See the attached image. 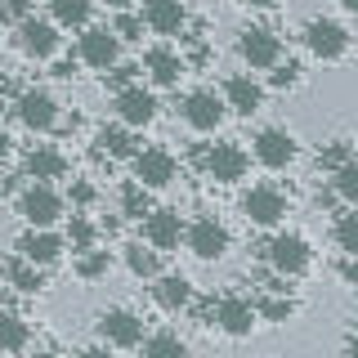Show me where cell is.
Masks as SVG:
<instances>
[{
	"label": "cell",
	"mask_w": 358,
	"mask_h": 358,
	"mask_svg": "<svg viewBox=\"0 0 358 358\" xmlns=\"http://www.w3.org/2000/svg\"><path fill=\"white\" fill-rule=\"evenodd\" d=\"M268 81H273L278 90H291V85L300 81V63H291V59H287V63H278V67H273V76H268Z\"/></svg>",
	"instance_id": "74e56055"
},
{
	"label": "cell",
	"mask_w": 358,
	"mask_h": 358,
	"mask_svg": "<svg viewBox=\"0 0 358 358\" xmlns=\"http://www.w3.org/2000/svg\"><path fill=\"white\" fill-rule=\"evenodd\" d=\"M184 121L193 126L197 134H210V130H220L224 126V117H229V108H224V99L215 94V90H193V94H184Z\"/></svg>",
	"instance_id": "7c38bea8"
},
{
	"label": "cell",
	"mask_w": 358,
	"mask_h": 358,
	"mask_svg": "<svg viewBox=\"0 0 358 358\" xmlns=\"http://www.w3.org/2000/svg\"><path fill=\"white\" fill-rule=\"evenodd\" d=\"M242 215L255 224V229H278L287 220V193L278 184H251L242 193Z\"/></svg>",
	"instance_id": "3957f363"
},
{
	"label": "cell",
	"mask_w": 358,
	"mask_h": 358,
	"mask_svg": "<svg viewBox=\"0 0 358 358\" xmlns=\"http://www.w3.org/2000/svg\"><path fill=\"white\" fill-rule=\"evenodd\" d=\"M63 210H67V201H63V193L54 184H31V188H22V197H18V215L36 233L54 229V224L63 220Z\"/></svg>",
	"instance_id": "7a4b0ae2"
},
{
	"label": "cell",
	"mask_w": 358,
	"mask_h": 358,
	"mask_svg": "<svg viewBox=\"0 0 358 358\" xmlns=\"http://www.w3.org/2000/svg\"><path fill=\"white\" fill-rule=\"evenodd\" d=\"M139 22L152 31V36H179V31L188 27V9L179 5V0H148Z\"/></svg>",
	"instance_id": "d6986e66"
},
{
	"label": "cell",
	"mask_w": 358,
	"mask_h": 358,
	"mask_svg": "<svg viewBox=\"0 0 358 358\" xmlns=\"http://www.w3.org/2000/svg\"><path fill=\"white\" fill-rule=\"evenodd\" d=\"M260 251H264V260L273 264V273L282 278V282L287 278H305L313 268V246L300 238V233H278V238H268Z\"/></svg>",
	"instance_id": "6da1fadb"
},
{
	"label": "cell",
	"mask_w": 358,
	"mask_h": 358,
	"mask_svg": "<svg viewBox=\"0 0 358 358\" xmlns=\"http://www.w3.org/2000/svg\"><path fill=\"white\" fill-rule=\"evenodd\" d=\"M126 268L134 278H143V282H152V278H162V255L148 251L143 242H130L126 246Z\"/></svg>",
	"instance_id": "4316f807"
},
{
	"label": "cell",
	"mask_w": 358,
	"mask_h": 358,
	"mask_svg": "<svg viewBox=\"0 0 358 358\" xmlns=\"http://www.w3.org/2000/svg\"><path fill=\"white\" fill-rule=\"evenodd\" d=\"M14 112H18V121L27 130H54L59 126V103H54L50 90H22Z\"/></svg>",
	"instance_id": "e0dca14e"
},
{
	"label": "cell",
	"mask_w": 358,
	"mask_h": 358,
	"mask_svg": "<svg viewBox=\"0 0 358 358\" xmlns=\"http://www.w3.org/2000/svg\"><path fill=\"white\" fill-rule=\"evenodd\" d=\"M90 0H54L50 5V22L54 27H76V31H85L90 27Z\"/></svg>",
	"instance_id": "cb8c5ba5"
},
{
	"label": "cell",
	"mask_w": 358,
	"mask_h": 358,
	"mask_svg": "<svg viewBox=\"0 0 358 358\" xmlns=\"http://www.w3.org/2000/svg\"><path fill=\"white\" fill-rule=\"evenodd\" d=\"M18 45H22V54H31V59H54V50H59V27H54L50 18L27 14L18 22Z\"/></svg>",
	"instance_id": "ac0fdd59"
},
{
	"label": "cell",
	"mask_w": 358,
	"mask_h": 358,
	"mask_svg": "<svg viewBox=\"0 0 358 358\" xmlns=\"http://www.w3.org/2000/svg\"><path fill=\"white\" fill-rule=\"evenodd\" d=\"M112 36L117 41H143V22H139V14H117V22H112Z\"/></svg>",
	"instance_id": "8d00e7d4"
},
{
	"label": "cell",
	"mask_w": 358,
	"mask_h": 358,
	"mask_svg": "<svg viewBox=\"0 0 358 358\" xmlns=\"http://www.w3.org/2000/svg\"><path fill=\"white\" fill-rule=\"evenodd\" d=\"M108 268H112V255L99 251V246H94V251H81V255H76V278H81V282H99Z\"/></svg>",
	"instance_id": "d6a6232c"
},
{
	"label": "cell",
	"mask_w": 358,
	"mask_h": 358,
	"mask_svg": "<svg viewBox=\"0 0 358 358\" xmlns=\"http://www.w3.org/2000/svg\"><path fill=\"white\" fill-rule=\"evenodd\" d=\"M341 278H345V282H358V264L345 260V264H341Z\"/></svg>",
	"instance_id": "b9f144b4"
},
{
	"label": "cell",
	"mask_w": 358,
	"mask_h": 358,
	"mask_svg": "<svg viewBox=\"0 0 358 358\" xmlns=\"http://www.w3.org/2000/svg\"><path fill=\"white\" fill-rule=\"evenodd\" d=\"M121 210H126L130 220H143L152 210V201H148V193H143L139 184H126V188H121Z\"/></svg>",
	"instance_id": "e575fe53"
},
{
	"label": "cell",
	"mask_w": 358,
	"mask_h": 358,
	"mask_svg": "<svg viewBox=\"0 0 358 358\" xmlns=\"http://www.w3.org/2000/svg\"><path fill=\"white\" fill-rule=\"evenodd\" d=\"M215 327L224 336H233V341H242V336H251L255 331V305H251V296H242V291H229V296H220L215 300Z\"/></svg>",
	"instance_id": "30bf717a"
},
{
	"label": "cell",
	"mask_w": 358,
	"mask_h": 358,
	"mask_svg": "<svg viewBox=\"0 0 358 358\" xmlns=\"http://www.w3.org/2000/svg\"><path fill=\"white\" fill-rule=\"evenodd\" d=\"M14 251H18V260H27L31 268H50V264H59V260H63L67 246H63V238H59L54 229H41V233H36V229H27V233L18 238Z\"/></svg>",
	"instance_id": "2e32d148"
},
{
	"label": "cell",
	"mask_w": 358,
	"mask_h": 358,
	"mask_svg": "<svg viewBox=\"0 0 358 358\" xmlns=\"http://www.w3.org/2000/svg\"><path fill=\"white\" fill-rule=\"evenodd\" d=\"M94 327H99L103 350H134L143 341V318L134 309H103Z\"/></svg>",
	"instance_id": "52a82bcc"
},
{
	"label": "cell",
	"mask_w": 358,
	"mask_h": 358,
	"mask_svg": "<svg viewBox=\"0 0 358 358\" xmlns=\"http://www.w3.org/2000/svg\"><path fill=\"white\" fill-rule=\"evenodd\" d=\"M184 246L197 260H224L229 246H233V233H229V224H220L215 215H201L184 229Z\"/></svg>",
	"instance_id": "5b68a950"
},
{
	"label": "cell",
	"mask_w": 358,
	"mask_h": 358,
	"mask_svg": "<svg viewBox=\"0 0 358 358\" xmlns=\"http://www.w3.org/2000/svg\"><path fill=\"white\" fill-rule=\"evenodd\" d=\"M76 59L85 67L108 72V67H117V59H121V41L112 36L108 27H85L81 36H76Z\"/></svg>",
	"instance_id": "5bb4252c"
},
{
	"label": "cell",
	"mask_w": 358,
	"mask_h": 358,
	"mask_svg": "<svg viewBox=\"0 0 358 358\" xmlns=\"http://www.w3.org/2000/svg\"><path fill=\"white\" fill-rule=\"evenodd\" d=\"M9 152H14V139H9V134L0 130V162H9Z\"/></svg>",
	"instance_id": "7bdbcfd3"
},
{
	"label": "cell",
	"mask_w": 358,
	"mask_h": 358,
	"mask_svg": "<svg viewBox=\"0 0 358 358\" xmlns=\"http://www.w3.org/2000/svg\"><path fill=\"white\" fill-rule=\"evenodd\" d=\"M63 246H72L76 255H81V251H94V246H99V229H94L85 215H72V220H67V238H63Z\"/></svg>",
	"instance_id": "1f68e13d"
},
{
	"label": "cell",
	"mask_w": 358,
	"mask_h": 358,
	"mask_svg": "<svg viewBox=\"0 0 358 358\" xmlns=\"http://www.w3.org/2000/svg\"><path fill=\"white\" fill-rule=\"evenodd\" d=\"M139 345H143V358H188V345L179 341V331H152Z\"/></svg>",
	"instance_id": "f546056e"
},
{
	"label": "cell",
	"mask_w": 358,
	"mask_h": 358,
	"mask_svg": "<svg viewBox=\"0 0 358 358\" xmlns=\"http://www.w3.org/2000/svg\"><path fill=\"white\" fill-rule=\"evenodd\" d=\"M31 345V327L18 313H0V354H22Z\"/></svg>",
	"instance_id": "484cf974"
},
{
	"label": "cell",
	"mask_w": 358,
	"mask_h": 358,
	"mask_svg": "<svg viewBox=\"0 0 358 358\" xmlns=\"http://www.w3.org/2000/svg\"><path fill=\"white\" fill-rule=\"evenodd\" d=\"M331 238H336V246H341V255H345V260H354V255H358V215H354L350 206H341V210H336Z\"/></svg>",
	"instance_id": "83f0119b"
},
{
	"label": "cell",
	"mask_w": 358,
	"mask_h": 358,
	"mask_svg": "<svg viewBox=\"0 0 358 358\" xmlns=\"http://www.w3.org/2000/svg\"><path fill=\"white\" fill-rule=\"evenodd\" d=\"M5 278H9V282H14L18 291H41V287H45L41 268H31L27 260H18V255H14V260L5 264Z\"/></svg>",
	"instance_id": "836d02e7"
},
{
	"label": "cell",
	"mask_w": 358,
	"mask_h": 358,
	"mask_svg": "<svg viewBox=\"0 0 358 358\" xmlns=\"http://www.w3.org/2000/svg\"><path fill=\"white\" fill-rule=\"evenodd\" d=\"M305 45L313 59L322 63H341L345 54H350V27H345L341 18H309L305 27Z\"/></svg>",
	"instance_id": "277c9868"
},
{
	"label": "cell",
	"mask_w": 358,
	"mask_h": 358,
	"mask_svg": "<svg viewBox=\"0 0 358 358\" xmlns=\"http://www.w3.org/2000/svg\"><path fill=\"white\" fill-rule=\"evenodd\" d=\"M251 305H255V318H264V322H291L296 309H300L291 296H282V291H264V296L251 300Z\"/></svg>",
	"instance_id": "d4e9b609"
},
{
	"label": "cell",
	"mask_w": 358,
	"mask_h": 358,
	"mask_svg": "<svg viewBox=\"0 0 358 358\" xmlns=\"http://www.w3.org/2000/svg\"><path fill=\"white\" fill-rule=\"evenodd\" d=\"M152 300L166 313H179V309L193 305V282L184 273H162V278H152Z\"/></svg>",
	"instance_id": "44dd1931"
},
{
	"label": "cell",
	"mask_w": 358,
	"mask_h": 358,
	"mask_svg": "<svg viewBox=\"0 0 358 358\" xmlns=\"http://www.w3.org/2000/svg\"><path fill=\"white\" fill-rule=\"evenodd\" d=\"M22 166H27L31 184H54V179H63V175H67V157L54 148V143H41V148H31Z\"/></svg>",
	"instance_id": "7402d4cb"
},
{
	"label": "cell",
	"mask_w": 358,
	"mask_h": 358,
	"mask_svg": "<svg viewBox=\"0 0 358 358\" xmlns=\"http://www.w3.org/2000/svg\"><path fill=\"white\" fill-rule=\"evenodd\" d=\"M134 72H139V67H130V63H121V67H112V85H117V90H126V85H134Z\"/></svg>",
	"instance_id": "ab89813d"
},
{
	"label": "cell",
	"mask_w": 358,
	"mask_h": 358,
	"mask_svg": "<svg viewBox=\"0 0 358 358\" xmlns=\"http://www.w3.org/2000/svg\"><path fill=\"white\" fill-rule=\"evenodd\" d=\"M251 143H255V162H260L264 171H287V166L300 157V143H296V134L287 126H264Z\"/></svg>",
	"instance_id": "ba28073f"
},
{
	"label": "cell",
	"mask_w": 358,
	"mask_h": 358,
	"mask_svg": "<svg viewBox=\"0 0 358 358\" xmlns=\"http://www.w3.org/2000/svg\"><path fill=\"white\" fill-rule=\"evenodd\" d=\"M117 121L126 130H143V126H152L157 121V94L152 90H143V85H126V90H117Z\"/></svg>",
	"instance_id": "4fadbf2b"
},
{
	"label": "cell",
	"mask_w": 358,
	"mask_h": 358,
	"mask_svg": "<svg viewBox=\"0 0 358 358\" xmlns=\"http://www.w3.org/2000/svg\"><path fill=\"white\" fill-rule=\"evenodd\" d=\"M99 152L117 157V162H130L139 148H134V134L126 126H103V130H99Z\"/></svg>",
	"instance_id": "f1b7e54d"
},
{
	"label": "cell",
	"mask_w": 358,
	"mask_h": 358,
	"mask_svg": "<svg viewBox=\"0 0 358 358\" xmlns=\"http://www.w3.org/2000/svg\"><path fill=\"white\" fill-rule=\"evenodd\" d=\"M224 108H233L238 112V117H255V112L264 108V85L255 81V76H229V81H224Z\"/></svg>",
	"instance_id": "ffe728a7"
},
{
	"label": "cell",
	"mask_w": 358,
	"mask_h": 358,
	"mask_svg": "<svg viewBox=\"0 0 358 358\" xmlns=\"http://www.w3.org/2000/svg\"><path fill=\"white\" fill-rule=\"evenodd\" d=\"M67 197H72V206H94V184H85V179H72V193H67Z\"/></svg>",
	"instance_id": "f35d334b"
},
{
	"label": "cell",
	"mask_w": 358,
	"mask_h": 358,
	"mask_svg": "<svg viewBox=\"0 0 358 358\" xmlns=\"http://www.w3.org/2000/svg\"><path fill=\"white\" fill-rule=\"evenodd\" d=\"M143 67H148V76L157 85H179V76H184V59L171 50V45H152V50H143Z\"/></svg>",
	"instance_id": "603a6c76"
},
{
	"label": "cell",
	"mask_w": 358,
	"mask_h": 358,
	"mask_svg": "<svg viewBox=\"0 0 358 358\" xmlns=\"http://www.w3.org/2000/svg\"><path fill=\"white\" fill-rule=\"evenodd\" d=\"M179 242H184V220H179V210H148L143 215V246L148 251H179Z\"/></svg>",
	"instance_id": "9a60e30c"
},
{
	"label": "cell",
	"mask_w": 358,
	"mask_h": 358,
	"mask_svg": "<svg viewBox=\"0 0 358 358\" xmlns=\"http://www.w3.org/2000/svg\"><path fill=\"white\" fill-rule=\"evenodd\" d=\"M201 166H206V175L215 179V184H238V179H246V171H251V157H246L242 143H210V148L201 152Z\"/></svg>",
	"instance_id": "8fae6325"
},
{
	"label": "cell",
	"mask_w": 358,
	"mask_h": 358,
	"mask_svg": "<svg viewBox=\"0 0 358 358\" xmlns=\"http://www.w3.org/2000/svg\"><path fill=\"white\" fill-rule=\"evenodd\" d=\"M350 162H354L350 139H336L331 148H322V152H318V166H322V171H341V166H350Z\"/></svg>",
	"instance_id": "d590c367"
},
{
	"label": "cell",
	"mask_w": 358,
	"mask_h": 358,
	"mask_svg": "<svg viewBox=\"0 0 358 358\" xmlns=\"http://www.w3.org/2000/svg\"><path fill=\"white\" fill-rule=\"evenodd\" d=\"M76 358H117V354H112V350H103V345H90V350H81Z\"/></svg>",
	"instance_id": "60d3db41"
},
{
	"label": "cell",
	"mask_w": 358,
	"mask_h": 358,
	"mask_svg": "<svg viewBox=\"0 0 358 358\" xmlns=\"http://www.w3.org/2000/svg\"><path fill=\"white\" fill-rule=\"evenodd\" d=\"M331 197L341 201V206H358V162H350V166H341V171H331Z\"/></svg>",
	"instance_id": "4dcf8cb0"
},
{
	"label": "cell",
	"mask_w": 358,
	"mask_h": 358,
	"mask_svg": "<svg viewBox=\"0 0 358 358\" xmlns=\"http://www.w3.org/2000/svg\"><path fill=\"white\" fill-rule=\"evenodd\" d=\"M130 162H134V184H139L143 193L175 184V175H179V162H175L171 148H139Z\"/></svg>",
	"instance_id": "9c48e42d"
},
{
	"label": "cell",
	"mask_w": 358,
	"mask_h": 358,
	"mask_svg": "<svg viewBox=\"0 0 358 358\" xmlns=\"http://www.w3.org/2000/svg\"><path fill=\"white\" fill-rule=\"evenodd\" d=\"M238 54H242V63H251V67H278L282 63V36H278L273 27H260V22H251V27H242L238 31Z\"/></svg>",
	"instance_id": "8992f818"
}]
</instances>
